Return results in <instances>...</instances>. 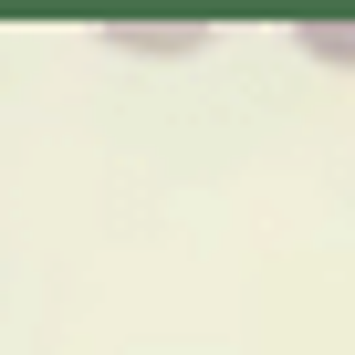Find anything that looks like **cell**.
Returning a JSON list of instances; mask_svg holds the SVG:
<instances>
[{
    "label": "cell",
    "instance_id": "6da1fadb",
    "mask_svg": "<svg viewBox=\"0 0 355 355\" xmlns=\"http://www.w3.org/2000/svg\"><path fill=\"white\" fill-rule=\"evenodd\" d=\"M293 53H303V63H334V73H355V21H293Z\"/></svg>",
    "mask_w": 355,
    "mask_h": 355
}]
</instances>
